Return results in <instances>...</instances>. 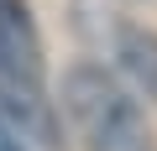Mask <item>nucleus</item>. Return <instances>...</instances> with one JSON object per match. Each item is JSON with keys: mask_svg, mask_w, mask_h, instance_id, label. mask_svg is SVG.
<instances>
[{"mask_svg": "<svg viewBox=\"0 0 157 151\" xmlns=\"http://www.w3.org/2000/svg\"><path fill=\"white\" fill-rule=\"evenodd\" d=\"M0 151H26V135H21L11 120H0Z\"/></svg>", "mask_w": 157, "mask_h": 151, "instance_id": "5", "label": "nucleus"}, {"mask_svg": "<svg viewBox=\"0 0 157 151\" xmlns=\"http://www.w3.org/2000/svg\"><path fill=\"white\" fill-rule=\"evenodd\" d=\"M63 110L89 151H157L141 104L94 63H78L63 73Z\"/></svg>", "mask_w": 157, "mask_h": 151, "instance_id": "2", "label": "nucleus"}, {"mask_svg": "<svg viewBox=\"0 0 157 151\" xmlns=\"http://www.w3.org/2000/svg\"><path fill=\"white\" fill-rule=\"evenodd\" d=\"M110 57L121 63V73H126L147 99H157V31L121 21V31L110 37Z\"/></svg>", "mask_w": 157, "mask_h": 151, "instance_id": "3", "label": "nucleus"}, {"mask_svg": "<svg viewBox=\"0 0 157 151\" xmlns=\"http://www.w3.org/2000/svg\"><path fill=\"white\" fill-rule=\"evenodd\" d=\"M73 26L94 47H110V37L121 31V11H115V0H73Z\"/></svg>", "mask_w": 157, "mask_h": 151, "instance_id": "4", "label": "nucleus"}, {"mask_svg": "<svg viewBox=\"0 0 157 151\" xmlns=\"http://www.w3.org/2000/svg\"><path fill=\"white\" fill-rule=\"evenodd\" d=\"M0 120H11L26 141L47 151L63 146V120L47 94L42 37L26 0H0Z\"/></svg>", "mask_w": 157, "mask_h": 151, "instance_id": "1", "label": "nucleus"}]
</instances>
